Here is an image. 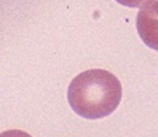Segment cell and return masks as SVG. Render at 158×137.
I'll list each match as a JSON object with an SVG mask.
<instances>
[{
  "instance_id": "obj_2",
  "label": "cell",
  "mask_w": 158,
  "mask_h": 137,
  "mask_svg": "<svg viewBox=\"0 0 158 137\" xmlns=\"http://www.w3.org/2000/svg\"><path fill=\"white\" fill-rule=\"evenodd\" d=\"M136 27L144 44L158 51V0L148 2L139 10Z\"/></svg>"
},
{
  "instance_id": "obj_1",
  "label": "cell",
  "mask_w": 158,
  "mask_h": 137,
  "mask_svg": "<svg viewBox=\"0 0 158 137\" xmlns=\"http://www.w3.org/2000/svg\"><path fill=\"white\" fill-rule=\"evenodd\" d=\"M122 98V85L108 71L92 69L79 74L71 82L68 98L74 112L88 119L112 114Z\"/></svg>"
},
{
  "instance_id": "obj_3",
  "label": "cell",
  "mask_w": 158,
  "mask_h": 137,
  "mask_svg": "<svg viewBox=\"0 0 158 137\" xmlns=\"http://www.w3.org/2000/svg\"><path fill=\"white\" fill-rule=\"evenodd\" d=\"M116 1L123 6L131 7V8H139L150 2L151 0H116Z\"/></svg>"
}]
</instances>
